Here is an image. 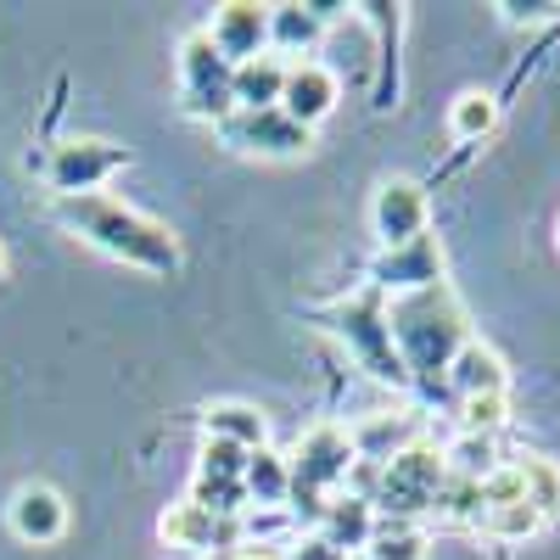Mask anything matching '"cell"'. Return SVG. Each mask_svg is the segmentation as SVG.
I'll list each match as a JSON object with an SVG mask.
<instances>
[{
  "instance_id": "cell-14",
  "label": "cell",
  "mask_w": 560,
  "mask_h": 560,
  "mask_svg": "<svg viewBox=\"0 0 560 560\" xmlns=\"http://www.w3.org/2000/svg\"><path fill=\"white\" fill-rule=\"evenodd\" d=\"M158 538H163L168 549L202 555V549H213V544H224V538H236V522L213 516V510L197 504V499H179V504H168L163 516H158Z\"/></svg>"
},
{
  "instance_id": "cell-12",
  "label": "cell",
  "mask_w": 560,
  "mask_h": 560,
  "mask_svg": "<svg viewBox=\"0 0 560 560\" xmlns=\"http://www.w3.org/2000/svg\"><path fill=\"white\" fill-rule=\"evenodd\" d=\"M202 34L219 45V57L230 68H242L269 51V7H258V0H224V7H213V23Z\"/></svg>"
},
{
  "instance_id": "cell-25",
  "label": "cell",
  "mask_w": 560,
  "mask_h": 560,
  "mask_svg": "<svg viewBox=\"0 0 560 560\" xmlns=\"http://www.w3.org/2000/svg\"><path fill=\"white\" fill-rule=\"evenodd\" d=\"M459 420H465V432H477V438H499V427L510 420V393L459 398Z\"/></svg>"
},
{
  "instance_id": "cell-26",
  "label": "cell",
  "mask_w": 560,
  "mask_h": 560,
  "mask_svg": "<svg viewBox=\"0 0 560 560\" xmlns=\"http://www.w3.org/2000/svg\"><path fill=\"white\" fill-rule=\"evenodd\" d=\"M280 560H342V549H331L319 533H303V538L292 544V555H280Z\"/></svg>"
},
{
  "instance_id": "cell-31",
  "label": "cell",
  "mask_w": 560,
  "mask_h": 560,
  "mask_svg": "<svg viewBox=\"0 0 560 560\" xmlns=\"http://www.w3.org/2000/svg\"><path fill=\"white\" fill-rule=\"evenodd\" d=\"M555 247H560V224H555Z\"/></svg>"
},
{
  "instance_id": "cell-10",
  "label": "cell",
  "mask_w": 560,
  "mask_h": 560,
  "mask_svg": "<svg viewBox=\"0 0 560 560\" xmlns=\"http://www.w3.org/2000/svg\"><path fill=\"white\" fill-rule=\"evenodd\" d=\"M219 135L236 152H247V158H303L314 147V129L292 124L280 107H269V113H230L219 124Z\"/></svg>"
},
{
  "instance_id": "cell-24",
  "label": "cell",
  "mask_w": 560,
  "mask_h": 560,
  "mask_svg": "<svg viewBox=\"0 0 560 560\" xmlns=\"http://www.w3.org/2000/svg\"><path fill=\"white\" fill-rule=\"evenodd\" d=\"M364 555L370 560H427V527L420 522H376Z\"/></svg>"
},
{
  "instance_id": "cell-28",
  "label": "cell",
  "mask_w": 560,
  "mask_h": 560,
  "mask_svg": "<svg viewBox=\"0 0 560 560\" xmlns=\"http://www.w3.org/2000/svg\"><path fill=\"white\" fill-rule=\"evenodd\" d=\"M230 560H280V555H275V549H247V544H242V549L230 555Z\"/></svg>"
},
{
  "instance_id": "cell-15",
  "label": "cell",
  "mask_w": 560,
  "mask_h": 560,
  "mask_svg": "<svg viewBox=\"0 0 560 560\" xmlns=\"http://www.w3.org/2000/svg\"><path fill=\"white\" fill-rule=\"evenodd\" d=\"M443 387H448L454 398H477V393H510V364H504V353H499L493 342L471 337V342H465V348L454 353V364H448Z\"/></svg>"
},
{
  "instance_id": "cell-29",
  "label": "cell",
  "mask_w": 560,
  "mask_h": 560,
  "mask_svg": "<svg viewBox=\"0 0 560 560\" xmlns=\"http://www.w3.org/2000/svg\"><path fill=\"white\" fill-rule=\"evenodd\" d=\"M0 280H7V247H0Z\"/></svg>"
},
{
  "instance_id": "cell-5",
  "label": "cell",
  "mask_w": 560,
  "mask_h": 560,
  "mask_svg": "<svg viewBox=\"0 0 560 560\" xmlns=\"http://www.w3.org/2000/svg\"><path fill=\"white\" fill-rule=\"evenodd\" d=\"M287 465H292V499L287 504L308 510V516L319 522L325 499H337L348 488V471L359 465V443H353L348 427H337V420H319V427H308L298 438Z\"/></svg>"
},
{
  "instance_id": "cell-19",
  "label": "cell",
  "mask_w": 560,
  "mask_h": 560,
  "mask_svg": "<svg viewBox=\"0 0 560 560\" xmlns=\"http://www.w3.org/2000/svg\"><path fill=\"white\" fill-rule=\"evenodd\" d=\"M202 432L208 438H224V443H236V448H264L269 443V420L258 404H236V398H224V404H208L202 415Z\"/></svg>"
},
{
  "instance_id": "cell-4",
  "label": "cell",
  "mask_w": 560,
  "mask_h": 560,
  "mask_svg": "<svg viewBox=\"0 0 560 560\" xmlns=\"http://www.w3.org/2000/svg\"><path fill=\"white\" fill-rule=\"evenodd\" d=\"M376 465V477H370V504H376V516L382 522H420V516H432V504L443 493V477H448V465L438 448L427 443H409L387 459H370Z\"/></svg>"
},
{
  "instance_id": "cell-17",
  "label": "cell",
  "mask_w": 560,
  "mask_h": 560,
  "mask_svg": "<svg viewBox=\"0 0 560 560\" xmlns=\"http://www.w3.org/2000/svg\"><path fill=\"white\" fill-rule=\"evenodd\" d=\"M280 90H287V62H280L275 51H264V57L236 68L230 102H236V113H269V107H280Z\"/></svg>"
},
{
  "instance_id": "cell-8",
  "label": "cell",
  "mask_w": 560,
  "mask_h": 560,
  "mask_svg": "<svg viewBox=\"0 0 560 560\" xmlns=\"http://www.w3.org/2000/svg\"><path fill=\"white\" fill-rule=\"evenodd\" d=\"M443 242L432 236H415L404 247H387L376 264H370V292L382 298H409V292H427V287H443Z\"/></svg>"
},
{
  "instance_id": "cell-7",
  "label": "cell",
  "mask_w": 560,
  "mask_h": 560,
  "mask_svg": "<svg viewBox=\"0 0 560 560\" xmlns=\"http://www.w3.org/2000/svg\"><path fill=\"white\" fill-rule=\"evenodd\" d=\"M129 168V147L118 140H96V135H73V140H57L51 158H45V185L51 197L68 202V197H96L113 174Z\"/></svg>"
},
{
  "instance_id": "cell-6",
  "label": "cell",
  "mask_w": 560,
  "mask_h": 560,
  "mask_svg": "<svg viewBox=\"0 0 560 560\" xmlns=\"http://www.w3.org/2000/svg\"><path fill=\"white\" fill-rule=\"evenodd\" d=\"M230 79H236V68L219 57V45L202 28L179 39V113L185 118H202V124L219 129L230 113H236V102H230Z\"/></svg>"
},
{
  "instance_id": "cell-11",
  "label": "cell",
  "mask_w": 560,
  "mask_h": 560,
  "mask_svg": "<svg viewBox=\"0 0 560 560\" xmlns=\"http://www.w3.org/2000/svg\"><path fill=\"white\" fill-rule=\"evenodd\" d=\"M337 107H342V79H337V68H325V62H314V57L287 62V90H280V113H287L292 124L319 129Z\"/></svg>"
},
{
  "instance_id": "cell-22",
  "label": "cell",
  "mask_w": 560,
  "mask_h": 560,
  "mask_svg": "<svg viewBox=\"0 0 560 560\" xmlns=\"http://www.w3.org/2000/svg\"><path fill=\"white\" fill-rule=\"evenodd\" d=\"M549 522L538 516V510L522 499V504H493V510H482L477 516V533L482 538H493V544H527L533 533H544Z\"/></svg>"
},
{
  "instance_id": "cell-18",
  "label": "cell",
  "mask_w": 560,
  "mask_h": 560,
  "mask_svg": "<svg viewBox=\"0 0 560 560\" xmlns=\"http://www.w3.org/2000/svg\"><path fill=\"white\" fill-rule=\"evenodd\" d=\"M242 488H247L253 510H287V499H292V465H287V454H275L269 443L253 448L247 471H242Z\"/></svg>"
},
{
  "instance_id": "cell-20",
  "label": "cell",
  "mask_w": 560,
  "mask_h": 560,
  "mask_svg": "<svg viewBox=\"0 0 560 560\" xmlns=\"http://www.w3.org/2000/svg\"><path fill=\"white\" fill-rule=\"evenodd\" d=\"M325 23L314 18V7H269V51H280V62L287 57H308L319 45Z\"/></svg>"
},
{
  "instance_id": "cell-21",
  "label": "cell",
  "mask_w": 560,
  "mask_h": 560,
  "mask_svg": "<svg viewBox=\"0 0 560 560\" xmlns=\"http://www.w3.org/2000/svg\"><path fill=\"white\" fill-rule=\"evenodd\" d=\"M499 129V102L488 96V90H459V96L448 102V135L465 140V147H477V140H488Z\"/></svg>"
},
{
  "instance_id": "cell-9",
  "label": "cell",
  "mask_w": 560,
  "mask_h": 560,
  "mask_svg": "<svg viewBox=\"0 0 560 560\" xmlns=\"http://www.w3.org/2000/svg\"><path fill=\"white\" fill-rule=\"evenodd\" d=\"M370 224H376V242L382 253L387 247H404L415 236L432 230V202H427V185L409 179V174H393L376 185V202H370Z\"/></svg>"
},
{
  "instance_id": "cell-30",
  "label": "cell",
  "mask_w": 560,
  "mask_h": 560,
  "mask_svg": "<svg viewBox=\"0 0 560 560\" xmlns=\"http://www.w3.org/2000/svg\"><path fill=\"white\" fill-rule=\"evenodd\" d=\"M342 560H370V555H364V549H353V555H342Z\"/></svg>"
},
{
  "instance_id": "cell-27",
  "label": "cell",
  "mask_w": 560,
  "mask_h": 560,
  "mask_svg": "<svg viewBox=\"0 0 560 560\" xmlns=\"http://www.w3.org/2000/svg\"><path fill=\"white\" fill-rule=\"evenodd\" d=\"M499 12H504V23H549L560 7H555V0H538V7H516V0H504Z\"/></svg>"
},
{
  "instance_id": "cell-16",
  "label": "cell",
  "mask_w": 560,
  "mask_h": 560,
  "mask_svg": "<svg viewBox=\"0 0 560 560\" xmlns=\"http://www.w3.org/2000/svg\"><path fill=\"white\" fill-rule=\"evenodd\" d=\"M376 522H382V516H376V504H370V499H359V493H337V499H325L314 533H319L325 544H331V549L353 555V549H364V544H370Z\"/></svg>"
},
{
  "instance_id": "cell-13",
  "label": "cell",
  "mask_w": 560,
  "mask_h": 560,
  "mask_svg": "<svg viewBox=\"0 0 560 560\" xmlns=\"http://www.w3.org/2000/svg\"><path fill=\"white\" fill-rule=\"evenodd\" d=\"M7 527L23 544H57L68 533V499L51 482H23L7 504Z\"/></svg>"
},
{
  "instance_id": "cell-2",
  "label": "cell",
  "mask_w": 560,
  "mask_h": 560,
  "mask_svg": "<svg viewBox=\"0 0 560 560\" xmlns=\"http://www.w3.org/2000/svg\"><path fill=\"white\" fill-rule=\"evenodd\" d=\"M387 325H393V342H398V359L409 370V382L420 387H443L454 353L471 342V319H465L459 298L443 287H427V292H409V298H387Z\"/></svg>"
},
{
  "instance_id": "cell-3",
  "label": "cell",
  "mask_w": 560,
  "mask_h": 560,
  "mask_svg": "<svg viewBox=\"0 0 560 560\" xmlns=\"http://www.w3.org/2000/svg\"><path fill=\"white\" fill-rule=\"evenodd\" d=\"M319 319H325V331H331V337L353 353V364L364 370V376H376L382 387H409V370H404V359H398L393 325H387V298H382V292L364 287V292L331 303Z\"/></svg>"
},
{
  "instance_id": "cell-1",
  "label": "cell",
  "mask_w": 560,
  "mask_h": 560,
  "mask_svg": "<svg viewBox=\"0 0 560 560\" xmlns=\"http://www.w3.org/2000/svg\"><path fill=\"white\" fill-rule=\"evenodd\" d=\"M57 219L73 230L79 242H90L96 253H107V258H118V264H129V269L174 275V269L185 264L174 230H168L163 219H152V213L129 208L124 197H107V191H96V197H68V202H57Z\"/></svg>"
},
{
  "instance_id": "cell-23",
  "label": "cell",
  "mask_w": 560,
  "mask_h": 560,
  "mask_svg": "<svg viewBox=\"0 0 560 560\" xmlns=\"http://www.w3.org/2000/svg\"><path fill=\"white\" fill-rule=\"evenodd\" d=\"M516 471H522L527 504L538 510L544 522H555L560 516V465L549 454H516Z\"/></svg>"
}]
</instances>
